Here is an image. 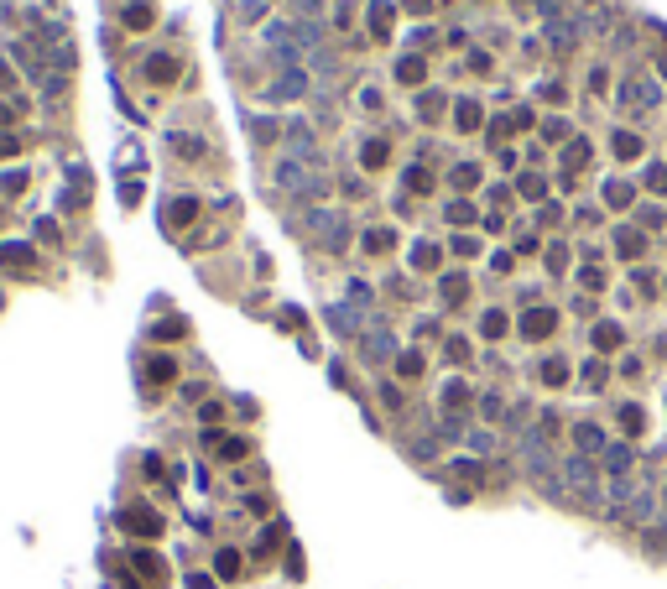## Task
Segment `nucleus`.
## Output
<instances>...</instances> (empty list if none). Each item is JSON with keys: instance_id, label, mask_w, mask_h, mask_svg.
<instances>
[{"instance_id": "nucleus-18", "label": "nucleus", "mask_w": 667, "mask_h": 589, "mask_svg": "<svg viewBox=\"0 0 667 589\" xmlns=\"http://www.w3.org/2000/svg\"><path fill=\"white\" fill-rule=\"evenodd\" d=\"M584 162H589V141H574V146H568V157H563V167L574 172V167H584Z\"/></svg>"}, {"instance_id": "nucleus-13", "label": "nucleus", "mask_w": 667, "mask_h": 589, "mask_svg": "<svg viewBox=\"0 0 667 589\" xmlns=\"http://www.w3.org/2000/svg\"><path fill=\"white\" fill-rule=\"evenodd\" d=\"M574 438H579V448H605V433H599L595 423H584V428H574Z\"/></svg>"}, {"instance_id": "nucleus-24", "label": "nucleus", "mask_w": 667, "mask_h": 589, "mask_svg": "<svg viewBox=\"0 0 667 589\" xmlns=\"http://www.w3.org/2000/svg\"><path fill=\"white\" fill-rule=\"evenodd\" d=\"M172 58H167V52H157V58H152V79H172Z\"/></svg>"}, {"instance_id": "nucleus-8", "label": "nucleus", "mask_w": 667, "mask_h": 589, "mask_svg": "<svg viewBox=\"0 0 667 589\" xmlns=\"http://www.w3.org/2000/svg\"><path fill=\"white\" fill-rule=\"evenodd\" d=\"M126 527L152 537V532H162V517H152V511H126Z\"/></svg>"}, {"instance_id": "nucleus-22", "label": "nucleus", "mask_w": 667, "mask_h": 589, "mask_svg": "<svg viewBox=\"0 0 667 589\" xmlns=\"http://www.w3.org/2000/svg\"><path fill=\"white\" fill-rule=\"evenodd\" d=\"M646 188L667 193V167H662V162H657V167H646Z\"/></svg>"}, {"instance_id": "nucleus-23", "label": "nucleus", "mask_w": 667, "mask_h": 589, "mask_svg": "<svg viewBox=\"0 0 667 589\" xmlns=\"http://www.w3.org/2000/svg\"><path fill=\"white\" fill-rule=\"evenodd\" d=\"M641 423H646V417H641V407H621V428H631V433H641Z\"/></svg>"}, {"instance_id": "nucleus-7", "label": "nucleus", "mask_w": 667, "mask_h": 589, "mask_svg": "<svg viewBox=\"0 0 667 589\" xmlns=\"http://www.w3.org/2000/svg\"><path fill=\"white\" fill-rule=\"evenodd\" d=\"M365 355H370V360H386V355H391V334L386 329H370V334H365Z\"/></svg>"}, {"instance_id": "nucleus-33", "label": "nucleus", "mask_w": 667, "mask_h": 589, "mask_svg": "<svg viewBox=\"0 0 667 589\" xmlns=\"http://www.w3.org/2000/svg\"><path fill=\"white\" fill-rule=\"evenodd\" d=\"M605 193H610V203H631V188H626V183H610Z\"/></svg>"}, {"instance_id": "nucleus-14", "label": "nucleus", "mask_w": 667, "mask_h": 589, "mask_svg": "<svg viewBox=\"0 0 667 589\" xmlns=\"http://www.w3.org/2000/svg\"><path fill=\"white\" fill-rule=\"evenodd\" d=\"M548 42H552V48H574V26H568V21H552L548 26Z\"/></svg>"}, {"instance_id": "nucleus-34", "label": "nucleus", "mask_w": 667, "mask_h": 589, "mask_svg": "<svg viewBox=\"0 0 667 589\" xmlns=\"http://www.w3.org/2000/svg\"><path fill=\"white\" fill-rule=\"evenodd\" d=\"M485 334H490V339H495V334H506V319H501V313H485Z\"/></svg>"}, {"instance_id": "nucleus-21", "label": "nucleus", "mask_w": 667, "mask_h": 589, "mask_svg": "<svg viewBox=\"0 0 667 589\" xmlns=\"http://www.w3.org/2000/svg\"><path fill=\"white\" fill-rule=\"evenodd\" d=\"M397 79L417 83V79H422V58H407V63H397Z\"/></svg>"}, {"instance_id": "nucleus-12", "label": "nucleus", "mask_w": 667, "mask_h": 589, "mask_svg": "<svg viewBox=\"0 0 667 589\" xmlns=\"http://www.w3.org/2000/svg\"><path fill=\"white\" fill-rule=\"evenodd\" d=\"M126 26H152V6H146V0H130L126 6Z\"/></svg>"}, {"instance_id": "nucleus-3", "label": "nucleus", "mask_w": 667, "mask_h": 589, "mask_svg": "<svg viewBox=\"0 0 667 589\" xmlns=\"http://www.w3.org/2000/svg\"><path fill=\"white\" fill-rule=\"evenodd\" d=\"M277 183H281V188H287V193H303V188H318V183H313V172H308V167H303V162H281V167H277Z\"/></svg>"}, {"instance_id": "nucleus-35", "label": "nucleus", "mask_w": 667, "mask_h": 589, "mask_svg": "<svg viewBox=\"0 0 667 589\" xmlns=\"http://www.w3.org/2000/svg\"><path fill=\"white\" fill-rule=\"evenodd\" d=\"M21 183H26V172H6V177H0V188H6V193H16Z\"/></svg>"}, {"instance_id": "nucleus-4", "label": "nucleus", "mask_w": 667, "mask_h": 589, "mask_svg": "<svg viewBox=\"0 0 667 589\" xmlns=\"http://www.w3.org/2000/svg\"><path fill=\"white\" fill-rule=\"evenodd\" d=\"M626 105H657V83L652 79H626Z\"/></svg>"}, {"instance_id": "nucleus-26", "label": "nucleus", "mask_w": 667, "mask_h": 589, "mask_svg": "<svg viewBox=\"0 0 667 589\" xmlns=\"http://www.w3.org/2000/svg\"><path fill=\"white\" fill-rule=\"evenodd\" d=\"M444 297L459 303V297H464V277H444Z\"/></svg>"}, {"instance_id": "nucleus-30", "label": "nucleus", "mask_w": 667, "mask_h": 589, "mask_svg": "<svg viewBox=\"0 0 667 589\" xmlns=\"http://www.w3.org/2000/svg\"><path fill=\"white\" fill-rule=\"evenodd\" d=\"M448 219H454V224H469V219H475V209H469V203H448Z\"/></svg>"}, {"instance_id": "nucleus-9", "label": "nucleus", "mask_w": 667, "mask_h": 589, "mask_svg": "<svg viewBox=\"0 0 667 589\" xmlns=\"http://www.w3.org/2000/svg\"><path fill=\"white\" fill-rule=\"evenodd\" d=\"M605 464H610V475H626V470H631V448H626V443H610L605 448Z\"/></svg>"}, {"instance_id": "nucleus-2", "label": "nucleus", "mask_w": 667, "mask_h": 589, "mask_svg": "<svg viewBox=\"0 0 667 589\" xmlns=\"http://www.w3.org/2000/svg\"><path fill=\"white\" fill-rule=\"evenodd\" d=\"M563 480L574 485V490L584 495V501H599V485H595V464H589V459H568V464H563Z\"/></svg>"}, {"instance_id": "nucleus-25", "label": "nucleus", "mask_w": 667, "mask_h": 589, "mask_svg": "<svg viewBox=\"0 0 667 589\" xmlns=\"http://www.w3.org/2000/svg\"><path fill=\"white\" fill-rule=\"evenodd\" d=\"M412 261H417V266H433V261H438V246H428V240H422V246L412 250Z\"/></svg>"}, {"instance_id": "nucleus-5", "label": "nucleus", "mask_w": 667, "mask_h": 589, "mask_svg": "<svg viewBox=\"0 0 667 589\" xmlns=\"http://www.w3.org/2000/svg\"><path fill=\"white\" fill-rule=\"evenodd\" d=\"M552 323H558V313H552V308H537V313H527V319H521V334H527V339H542Z\"/></svg>"}, {"instance_id": "nucleus-19", "label": "nucleus", "mask_w": 667, "mask_h": 589, "mask_svg": "<svg viewBox=\"0 0 667 589\" xmlns=\"http://www.w3.org/2000/svg\"><path fill=\"white\" fill-rule=\"evenodd\" d=\"M542 381H548V386H563V381H568V366H563V360H548V366H542Z\"/></svg>"}, {"instance_id": "nucleus-36", "label": "nucleus", "mask_w": 667, "mask_h": 589, "mask_svg": "<svg viewBox=\"0 0 667 589\" xmlns=\"http://www.w3.org/2000/svg\"><path fill=\"white\" fill-rule=\"evenodd\" d=\"M521 193L527 199H542V177H521Z\"/></svg>"}, {"instance_id": "nucleus-6", "label": "nucleus", "mask_w": 667, "mask_h": 589, "mask_svg": "<svg viewBox=\"0 0 667 589\" xmlns=\"http://www.w3.org/2000/svg\"><path fill=\"white\" fill-rule=\"evenodd\" d=\"M292 94H303V73H281V79L271 83L266 99H292Z\"/></svg>"}, {"instance_id": "nucleus-31", "label": "nucleus", "mask_w": 667, "mask_h": 589, "mask_svg": "<svg viewBox=\"0 0 667 589\" xmlns=\"http://www.w3.org/2000/svg\"><path fill=\"white\" fill-rule=\"evenodd\" d=\"M459 126H464V130L480 126V110H475V105H459Z\"/></svg>"}, {"instance_id": "nucleus-29", "label": "nucleus", "mask_w": 667, "mask_h": 589, "mask_svg": "<svg viewBox=\"0 0 667 589\" xmlns=\"http://www.w3.org/2000/svg\"><path fill=\"white\" fill-rule=\"evenodd\" d=\"M365 246H370V250H386V246H391V230H370V235H365Z\"/></svg>"}, {"instance_id": "nucleus-1", "label": "nucleus", "mask_w": 667, "mask_h": 589, "mask_svg": "<svg viewBox=\"0 0 667 589\" xmlns=\"http://www.w3.org/2000/svg\"><path fill=\"white\" fill-rule=\"evenodd\" d=\"M521 459H527V470L537 475V480H548L552 475V454H548V433H521Z\"/></svg>"}, {"instance_id": "nucleus-32", "label": "nucleus", "mask_w": 667, "mask_h": 589, "mask_svg": "<svg viewBox=\"0 0 667 589\" xmlns=\"http://www.w3.org/2000/svg\"><path fill=\"white\" fill-rule=\"evenodd\" d=\"M365 162H370V167H381V162H386V146H381V141H370V146H365Z\"/></svg>"}, {"instance_id": "nucleus-38", "label": "nucleus", "mask_w": 667, "mask_h": 589, "mask_svg": "<svg viewBox=\"0 0 667 589\" xmlns=\"http://www.w3.org/2000/svg\"><path fill=\"white\" fill-rule=\"evenodd\" d=\"M6 152H16V136H0V157Z\"/></svg>"}, {"instance_id": "nucleus-17", "label": "nucleus", "mask_w": 667, "mask_h": 589, "mask_svg": "<svg viewBox=\"0 0 667 589\" xmlns=\"http://www.w3.org/2000/svg\"><path fill=\"white\" fill-rule=\"evenodd\" d=\"M183 219H193V199H177V203H167V224H172V230H177V224H183Z\"/></svg>"}, {"instance_id": "nucleus-16", "label": "nucleus", "mask_w": 667, "mask_h": 589, "mask_svg": "<svg viewBox=\"0 0 667 589\" xmlns=\"http://www.w3.org/2000/svg\"><path fill=\"white\" fill-rule=\"evenodd\" d=\"M595 344H599V350H615V344H621V329H615V323H599V329H595Z\"/></svg>"}, {"instance_id": "nucleus-37", "label": "nucleus", "mask_w": 667, "mask_h": 589, "mask_svg": "<svg viewBox=\"0 0 667 589\" xmlns=\"http://www.w3.org/2000/svg\"><path fill=\"white\" fill-rule=\"evenodd\" d=\"M548 261H552V271H563V266H568V250H563V246H552V250H548Z\"/></svg>"}, {"instance_id": "nucleus-11", "label": "nucleus", "mask_w": 667, "mask_h": 589, "mask_svg": "<svg viewBox=\"0 0 667 589\" xmlns=\"http://www.w3.org/2000/svg\"><path fill=\"white\" fill-rule=\"evenodd\" d=\"M328 323H334L339 334H355V329H360V319H355L350 308H328Z\"/></svg>"}, {"instance_id": "nucleus-28", "label": "nucleus", "mask_w": 667, "mask_h": 589, "mask_svg": "<svg viewBox=\"0 0 667 589\" xmlns=\"http://www.w3.org/2000/svg\"><path fill=\"white\" fill-rule=\"evenodd\" d=\"M370 16H375V37H386V26H391V6H375Z\"/></svg>"}, {"instance_id": "nucleus-15", "label": "nucleus", "mask_w": 667, "mask_h": 589, "mask_svg": "<svg viewBox=\"0 0 667 589\" xmlns=\"http://www.w3.org/2000/svg\"><path fill=\"white\" fill-rule=\"evenodd\" d=\"M636 152H641V136L621 130V136H615V157H636Z\"/></svg>"}, {"instance_id": "nucleus-27", "label": "nucleus", "mask_w": 667, "mask_h": 589, "mask_svg": "<svg viewBox=\"0 0 667 589\" xmlns=\"http://www.w3.org/2000/svg\"><path fill=\"white\" fill-rule=\"evenodd\" d=\"M475 177H480V167H459V172H454V183H459V188H475Z\"/></svg>"}, {"instance_id": "nucleus-10", "label": "nucleus", "mask_w": 667, "mask_h": 589, "mask_svg": "<svg viewBox=\"0 0 667 589\" xmlns=\"http://www.w3.org/2000/svg\"><path fill=\"white\" fill-rule=\"evenodd\" d=\"M626 501H631V506H626V511H631V517H636V521H652V511H657V501H652V495H646V490H636V495H626Z\"/></svg>"}, {"instance_id": "nucleus-20", "label": "nucleus", "mask_w": 667, "mask_h": 589, "mask_svg": "<svg viewBox=\"0 0 667 589\" xmlns=\"http://www.w3.org/2000/svg\"><path fill=\"white\" fill-rule=\"evenodd\" d=\"M615 246H621L626 256H641V235H636V230H621V235H615Z\"/></svg>"}]
</instances>
